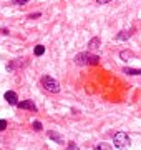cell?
<instances>
[{
  "label": "cell",
  "mask_w": 141,
  "mask_h": 150,
  "mask_svg": "<svg viewBox=\"0 0 141 150\" xmlns=\"http://www.w3.org/2000/svg\"><path fill=\"white\" fill-rule=\"evenodd\" d=\"M123 72H125L126 75H141V70L140 69H123Z\"/></svg>",
  "instance_id": "obj_8"
},
{
  "label": "cell",
  "mask_w": 141,
  "mask_h": 150,
  "mask_svg": "<svg viewBox=\"0 0 141 150\" xmlns=\"http://www.w3.org/2000/svg\"><path fill=\"white\" fill-rule=\"evenodd\" d=\"M98 47H100V38L93 37L91 40H90V43H88V48H90V50H96Z\"/></svg>",
  "instance_id": "obj_7"
},
{
  "label": "cell",
  "mask_w": 141,
  "mask_h": 150,
  "mask_svg": "<svg viewBox=\"0 0 141 150\" xmlns=\"http://www.w3.org/2000/svg\"><path fill=\"white\" fill-rule=\"evenodd\" d=\"M47 137L52 139L53 142H57V144H63V137H61L58 132H55V130H48V132H47Z\"/></svg>",
  "instance_id": "obj_6"
},
{
  "label": "cell",
  "mask_w": 141,
  "mask_h": 150,
  "mask_svg": "<svg viewBox=\"0 0 141 150\" xmlns=\"http://www.w3.org/2000/svg\"><path fill=\"white\" fill-rule=\"evenodd\" d=\"M27 2H28V0H12L10 4H12V5H25Z\"/></svg>",
  "instance_id": "obj_15"
},
{
  "label": "cell",
  "mask_w": 141,
  "mask_h": 150,
  "mask_svg": "<svg viewBox=\"0 0 141 150\" xmlns=\"http://www.w3.org/2000/svg\"><path fill=\"white\" fill-rule=\"evenodd\" d=\"M131 33H133V30H130V32L126 30V32H121V33H118V35H116V38H118V40H123V38H128V37L131 35Z\"/></svg>",
  "instance_id": "obj_10"
},
{
  "label": "cell",
  "mask_w": 141,
  "mask_h": 150,
  "mask_svg": "<svg viewBox=\"0 0 141 150\" xmlns=\"http://www.w3.org/2000/svg\"><path fill=\"white\" fill-rule=\"evenodd\" d=\"M5 100L8 103H10V105H17V103H18V98H17V93L13 90H8V92H5Z\"/></svg>",
  "instance_id": "obj_5"
},
{
  "label": "cell",
  "mask_w": 141,
  "mask_h": 150,
  "mask_svg": "<svg viewBox=\"0 0 141 150\" xmlns=\"http://www.w3.org/2000/svg\"><path fill=\"white\" fill-rule=\"evenodd\" d=\"M95 149H96V150H101V149H103V150H110V149H111V145H108V144H98Z\"/></svg>",
  "instance_id": "obj_13"
},
{
  "label": "cell",
  "mask_w": 141,
  "mask_h": 150,
  "mask_svg": "<svg viewBox=\"0 0 141 150\" xmlns=\"http://www.w3.org/2000/svg\"><path fill=\"white\" fill-rule=\"evenodd\" d=\"M121 59L123 60H128V59H131V57H133V52H128V50H123V52H121Z\"/></svg>",
  "instance_id": "obj_12"
},
{
  "label": "cell",
  "mask_w": 141,
  "mask_h": 150,
  "mask_svg": "<svg viewBox=\"0 0 141 150\" xmlns=\"http://www.w3.org/2000/svg\"><path fill=\"white\" fill-rule=\"evenodd\" d=\"M113 142H114V147L116 149H126L131 145V140H130V135L125 134V132H116L113 137Z\"/></svg>",
  "instance_id": "obj_2"
},
{
  "label": "cell",
  "mask_w": 141,
  "mask_h": 150,
  "mask_svg": "<svg viewBox=\"0 0 141 150\" xmlns=\"http://www.w3.org/2000/svg\"><path fill=\"white\" fill-rule=\"evenodd\" d=\"M108 2H111V0H96V4H100V5H103V4H108Z\"/></svg>",
  "instance_id": "obj_19"
},
{
  "label": "cell",
  "mask_w": 141,
  "mask_h": 150,
  "mask_svg": "<svg viewBox=\"0 0 141 150\" xmlns=\"http://www.w3.org/2000/svg\"><path fill=\"white\" fill-rule=\"evenodd\" d=\"M75 62L78 65H90V54L88 52H82L75 57Z\"/></svg>",
  "instance_id": "obj_4"
},
{
  "label": "cell",
  "mask_w": 141,
  "mask_h": 150,
  "mask_svg": "<svg viewBox=\"0 0 141 150\" xmlns=\"http://www.w3.org/2000/svg\"><path fill=\"white\" fill-rule=\"evenodd\" d=\"M40 83H42V87H43L45 90L52 92V93H58L60 92V83L55 80L53 77H50V75H43L40 79Z\"/></svg>",
  "instance_id": "obj_1"
},
{
  "label": "cell",
  "mask_w": 141,
  "mask_h": 150,
  "mask_svg": "<svg viewBox=\"0 0 141 150\" xmlns=\"http://www.w3.org/2000/svg\"><path fill=\"white\" fill-rule=\"evenodd\" d=\"M17 107L22 108V110L37 112V105H35V102H32V100H23V102H18V103H17Z\"/></svg>",
  "instance_id": "obj_3"
},
{
  "label": "cell",
  "mask_w": 141,
  "mask_h": 150,
  "mask_svg": "<svg viewBox=\"0 0 141 150\" xmlns=\"http://www.w3.org/2000/svg\"><path fill=\"white\" fill-rule=\"evenodd\" d=\"M100 62V57L96 54H90V65H96Z\"/></svg>",
  "instance_id": "obj_11"
},
{
  "label": "cell",
  "mask_w": 141,
  "mask_h": 150,
  "mask_svg": "<svg viewBox=\"0 0 141 150\" xmlns=\"http://www.w3.org/2000/svg\"><path fill=\"white\" fill-rule=\"evenodd\" d=\"M68 149H71V150H76L78 147H76V144H73V142H70V144H68Z\"/></svg>",
  "instance_id": "obj_18"
},
{
  "label": "cell",
  "mask_w": 141,
  "mask_h": 150,
  "mask_svg": "<svg viewBox=\"0 0 141 150\" xmlns=\"http://www.w3.org/2000/svg\"><path fill=\"white\" fill-rule=\"evenodd\" d=\"M33 54L37 55V57H42V55L45 54V47H43V45H37L35 50H33Z\"/></svg>",
  "instance_id": "obj_9"
},
{
  "label": "cell",
  "mask_w": 141,
  "mask_h": 150,
  "mask_svg": "<svg viewBox=\"0 0 141 150\" xmlns=\"http://www.w3.org/2000/svg\"><path fill=\"white\" fill-rule=\"evenodd\" d=\"M32 127L38 132V130H42V122H38V120H33V122H32Z\"/></svg>",
  "instance_id": "obj_14"
},
{
  "label": "cell",
  "mask_w": 141,
  "mask_h": 150,
  "mask_svg": "<svg viewBox=\"0 0 141 150\" xmlns=\"http://www.w3.org/2000/svg\"><path fill=\"white\" fill-rule=\"evenodd\" d=\"M5 129H7V122L3 118H0V132H3Z\"/></svg>",
  "instance_id": "obj_16"
},
{
  "label": "cell",
  "mask_w": 141,
  "mask_h": 150,
  "mask_svg": "<svg viewBox=\"0 0 141 150\" xmlns=\"http://www.w3.org/2000/svg\"><path fill=\"white\" fill-rule=\"evenodd\" d=\"M40 15H42V13H40V12H37V13H30L28 17H30V18H38Z\"/></svg>",
  "instance_id": "obj_17"
}]
</instances>
